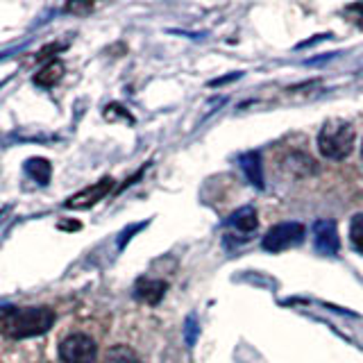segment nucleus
Returning a JSON list of instances; mask_svg holds the SVG:
<instances>
[{"mask_svg":"<svg viewBox=\"0 0 363 363\" xmlns=\"http://www.w3.org/2000/svg\"><path fill=\"white\" fill-rule=\"evenodd\" d=\"M304 241V225L302 223H279L275 227H270L266 232L264 241H261V247L266 252H281V250L295 247Z\"/></svg>","mask_w":363,"mask_h":363,"instance_id":"nucleus-3","label":"nucleus"},{"mask_svg":"<svg viewBox=\"0 0 363 363\" xmlns=\"http://www.w3.org/2000/svg\"><path fill=\"white\" fill-rule=\"evenodd\" d=\"M241 77V73H234V75H230V77H220V79H213L211 82V86H218V84H225V82H232V79H238Z\"/></svg>","mask_w":363,"mask_h":363,"instance_id":"nucleus-17","label":"nucleus"},{"mask_svg":"<svg viewBox=\"0 0 363 363\" xmlns=\"http://www.w3.org/2000/svg\"><path fill=\"white\" fill-rule=\"evenodd\" d=\"M125 118V121H128V123H134V118L130 116V113L128 111H125V107H121V105H109L107 109H105V118L107 121H116V118Z\"/></svg>","mask_w":363,"mask_h":363,"instance_id":"nucleus-15","label":"nucleus"},{"mask_svg":"<svg viewBox=\"0 0 363 363\" xmlns=\"http://www.w3.org/2000/svg\"><path fill=\"white\" fill-rule=\"evenodd\" d=\"M111 189H113V179L111 177H102L100 182H96V184H91V186L82 189L79 193H75V196H71L64 204H66V209L84 211V209L94 207V204H98L105 196H109Z\"/></svg>","mask_w":363,"mask_h":363,"instance_id":"nucleus-5","label":"nucleus"},{"mask_svg":"<svg viewBox=\"0 0 363 363\" xmlns=\"http://www.w3.org/2000/svg\"><path fill=\"white\" fill-rule=\"evenodd\" d=\"M354 125L343 118H329L320 128V134H318V150H320L323 157L340 162V159L350 157V152L354 150Z\"/></svg>","mask_w":363,"mask_h":363,"instance_id":"nucleus-2","label":"nucleus"},{"mask_svg":"<svg viewBox=\"0 0 363 363\" xmlns=\"http://www.w3.org/2000/svg\"><path fill=\"white\" fill-rule=\"evenodd\" d=\"M26 175L28 177H32L37 184H41V186H45L50 182V177H52V166H50V162L48 159H41V157H32V159H28L26 162Z\"/></svg>","mask_w":363,"mask_h":363,"instance_id":"nucleus-10","label":"nucleus"},{"mask_svg":"<svg viewBox=\"0 0 363 363\" xmlns=\"http://www.w3.org/2000/svg\"><path fill=\"white\" fill-rule=\"evenodd\" d=\"M147 223H141V225H134V227H128V230H125L123 234H121V238H118V247H125V243H128L130 241V234H134V232H139V230H143V227H145Z\"/></svg>","mask_w":363,"mask_h":363,"instance_id":"nucleus-16","label":"nucleus"},{"mask_svg":"<svg viewBox=\"0 0 363 363\" xmlns=\"http://www.w3.org/2000/svg\"><path fill=\"white\" fill-rule=\"evenodd\" d=\"M55 325V311L48 306H7L0 311V334L7 338H32L41 336Z\"/></svg>","mask_w":363,"mask_h":363,"instance_id":"nucleus-1","label":"nucleus"},{"mask_svg":"<svg viewBox=\"0 0 363 363\" xmlns=\"http://www.w3.org/2000/svg\"><path fill=\"white\" fill-rule=\"evenodd\" d=\"M102 363H141L139 357H136V352L128 345H113L107 350L105 354V361Z\"/></svg>","mask_w":363,"mask_h":363,"instance_id":"nucleus-12","label":"nucleus"},{"mask_svg":"<svg viewBox=\"0 0 363 363\" xmlns=\"http://www.w3.org/2000/svg\"><path fill=\"white\" fill-rule=\"evenodd\" d=\"M98 357V345L86 334H73L60 343V359L64 363H94Z\"/></svg>","mask_w":363,"mask_h":363,"instance_id":"nucleus-4","label":"nucleus"},{"mask_svg":"<svg viewBox=\"0 0 363 363\" xmlns=\"http://www.w3.org/2000/svg\"><path fill=\"white\" fill-rule=\"evenodd\" d=\"M313 243L315 250L320 255L327 257H336L338 250H340V238H338V227L334 220H315L313 223Z\"/></svg>","mask_w":363,"mask_h":363,"instance_id":"nucleus-6","label":"nucleus"},{"mask_svg":"<svg viewBox=\"0 0 363 363\" xmlns=\"http://www.w3.org/2000/svg\"><path fill=\"white\" fill-rule=\"evenodd\" d=\"M198 334H200V327H198V318L196 315H189L186 318V325H184V340H186V345L193 347L196 345V340H198Z\"/></svg>","mask_w":363,"mask_h":363,"instance_id":"nucleus-14","label":"nucleus"},{"mask_svg":"<svg viewBox=\"0 0 363 363\" xmlns=\"http://www.w3.org/2000/svg\"><path fill=\"white\" fill-rule=\"evenodd\" d=\"M350 238H352V245L357 247V252L363 255V213L354 216L350 223Z\"/></svg>","mask_w":363,"mask_h":363,"instance_id":"nucleus-13","label":"nucleus"},{"mask_svg":"<svg viewBox=\"0 0 363 363\" xmlns=\"http://www.w3.org/2000/svg\"><path fill=\"white\" fill-rule=\"evenodd\" d=\"M168 289V284L162 281V279H147V277H141L136 281V289H134V295L139 298L141 302L145 304H159L164 298V293Z\"/></svg>","mask_w":363,"mask_h":363,"instance_id":"nucleus-8","label":"nucleus"},{"mask_svg":"<svg viewBox=\"0 0 363 363\" xmlns=\"http://www.w3.org/2000/svg\"><path fill=\"white\" fill-rule=\"evenodd\" d=\"M62 75H64V64L60 60H52V62L45 64L37 75H34V84L41 86V89H52L62 79Z\"/></svg>","mask_w":363,"mask_h":363,"instance_id":"nucleus-11","label":"nucleus"},{"mask_svg":"<svg viewBox=\"0 0 363 363\" xmlns=\"http://www.w3.org/2000/svg\"><path fill=\"white\" fill-rule=\"evenodd\" d=\"M238 164H241V170L245 173L250 184L255 189H264V164H261V155L257 150L243 152L238 157Z\"/></svg>","mask_w":363,"mask_h":363,"instance_id":"nucleus-7","label":"nucleus"},{"mask_svg":"<svg viewBox=\"0 0 363 363\" xmlns=\"http://www.w3.org/2000/svg\"><path fill=\"white\" fill-rule=\"evenodd\" d=\"M227 225H232L234 230L243 232V234H252L259 227V216H257L255 207H241L227 218Z\"/></svg>","mask_w":363,"mask_h":363,"instance_id":"nucleus-9","label":"nucleus"}]
</instances>
